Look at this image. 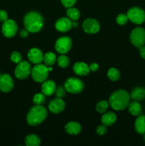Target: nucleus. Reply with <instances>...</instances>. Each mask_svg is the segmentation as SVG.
I'll return each instance as SVG.
<instances>
[{
    "instance_id": "nucleus-1",
    "label": "nucleus",
    "mask_w": 145,
    "mask_h": 146,
    "mask_svg": "<svg viewBox=\"0 0 145 146\" xmlns=\"http://www.w3.org/2000/svg\"><path fill=\"white\" fill-rule=\"evenodd\" d=\"M130 96L125 90H118L111 94L109 98V105L115 111H123L127 108Z\"/></svg>"
},
{
    "instance_id": "nucleus-2",
    "label": "nucleus",
    "mask_w": 145,
    "mask_h": 146,
    "mask_svg": "<svg viewBox=\"0 0 145 146\" xmlns=\"http://www.w3.org/2000/svg\"><path fill=\"white\" fill-rule=\"evenodd\" d=\"M26 29L31 33H37L41 31L44 26V18L40 13L32 11L27 13L24 18Z\"/></svg>"
},
{
    "instance_id": "nucleus-3",
    "label": "nucleus",
    "mask_w": 145,
    "mask_h": 146,
    "mask_svg": "<svg viewBox=\"0 0 145 146\" xmlns=\"http://www.w3.org/2000/svg\"><path fill=\"white\" fill-rule=\"evenodd\" d=\"M48 112L45 107L35 105L31 108L26 115V122L31 126H36L42 123L47 118Z\"/></svg>"
},
{
    "instance_id": "nucleus-4",
    "label": "nucleus",
    "mask_w": 145,
    "mask_h": 146,
    "mask_svg": "<svg viewBox=\"0 0 145 146\" xmlns=\"http://www.w3.org/2000/svg\"><path fill=\"white\" fill-rule=\"evenodd\" d=\"M65 91L70 94H78L82 92L85 88L83 81L76 77H70L64 84Z\"/></svg>"
},
{
    "instance_id": "nucleus-5",
    "label": "nucleus",
    "mask_w": 145,
    "mask_h": 146,
    "mask_svg": "<svg viewBox=\"0 0 145 146\" xmlns=\"http://www.w3.org/2000/svg\"><path fill=\"white\" fill-rule=\"evenodd\" d=\"M48 71L47 66L44 64H36L31 69V75L33 80L37 83H43L47 79L48 76Z\"/></svg>"
},
{
    "instance_id": "nucleus-6",
    "label": "nucleus",
    "mask_w": 145,
    "mask_h": 146,
    "mask_svg": "<svg viewBox=\"0 0 145 146\" xmlns=\"http://www.w3.org/2000/svg\"><path fill=\"white\" fill-rule=\"evenodd\" d=\"M127 15L128 19L135 24L139 25L145 22V11L140 7H132L127 11Z\"/></svg>"
},
{
    "instance_id": "nucleus-7",
    "label": "nucleus",
    "mask_w": 145,
    "mask_h": 146,
    "mask_svg": "<svg viewBox=\"0 0 145 146\" xmlns=\"http://www.w3.org/2000/svg\"><path fill=\"white\" fill-rule=\"evenodd\" d=\"M129 39L132 45L139 48L145 44V29L142 27H136L130 33Z\"/></svg>"
},
{
    "instance_id": "nucleus-8",
    "label": "nucleus",
    "mask_w": 145,
    "mask_h": 146,
    "mask_svg": "<svg viewBox=\"0 0 145 146\" xmlns=\"http://www.w3.org/2000/svg\"><path fill=\"white\" fill-rule=\"evenodd\" d=\"M31 66L28 61H21L14 70V75L18 79L24 80L28 78L31 73Z\"/></svg>"
},
{
    "instance_id": "nucleus-9",
    "label": "nucleus",
    "mask_w": 145,
    "mask_h": 146,
    "mask_svg": "<svg viewBox=\"0 0 145 146\" xmlns=\"http://www.w3.org/2000/svg\"><path fill=\"white\" fill-rule=\"evenodd\" d=\"M18 31V26L13 19H7L4 21L1 27V32L7 38H12Z\"/></svg>"
},
{
    "instance_id": "nucleus-10",
    "label": "nucleus",
    "mask_w": 145,
    "mask_h": 146,
    "mask_svg": "<svg viewBox=\"0 0 145 146\" xmlns=\"http://www.w3.org/2000/svg\"><path fill=\"white\" fill-rule=\"evenodd\" d=\"M72 45V40L69 36H61L55 41V48L59 54H65L71 50Z\"/></svg>"
},
{
    "instance_id": "nucleus-11",
    "label": "nucleus",
    "mask_w": 145,
    "mask_h": 146,
    "mask_svg": "<svg viewBox=\"0 0 145 146\" xmlns=\"http://www.w3.org/2000/svg\"><path fill=\"white\" fill-rule=\"evenodd\" d=\"M82 29L85 33L90 34H94L98 33L100 29V23L96 19L92 18H88L82 23Z\"/></svg>"
},
{
    "instance_id": "nucleus-12",
    "label": "nucleus",
    "mask_w": 145,
    "mask_h": 146,
    "mask_svg": "<svg viewBox=\"0 0 145 146\" xmlns=\"http://www.w3.org/2000/svg\"><path fill=\"white\" fill-rule=\"evenodd\" d=\"M14 88V80L9 74H4L0 75V91L4 93H9Z\"/></svg>"
},
{
    "instance_id": "nucleus-13",
    "label": "nucleus",
    "mask_w": 145,
    "mask_h": 146,
    "mask_svg": "<svg viewBox=\"0 0 145 146\" xmlns=\"http://www.w3.org/2000/svg\"><path fill=\"white\" fill-rule=\"evenodd\" d=\"M65 104L62 98H55L51 100L48 104V109L52 113L58 114L65 110Z\"/></svg>"
},
{
    "instance_id": "nucleus-14",
    "label": "nucleus",
    "mask_w": 145,
    "mask_h": 146,
    "mask_svg": "<svg viewBox=\"0 0 145 146\" xmlns=\"http://www.w3.org/2000/svg\"><path fill=\"white\" fill-rule=\"evenodd\" d=\"M28 59L34 64H41L44 61V55L42 51L38 48H32L28 52Z\"/></svg>"
},
{
    "instance_id": "nucleus-15",
    "label": "nucleus",
    "mask_w": 145,
    "mask_h": 146,
    "mask_svg": "<svg viewBox=\"0 0 145 146\" xmlns=\"http://www.w3.org/2000/svg\"><path fill=\"white\" fill-rule=\"evenodd\" d=\"M55 27L60 32H67L72 29V21L67 17H62L57 20Z\"/></svg>"
},
{
    "instance_id": "nucleus-16",
    "label": "nucleus",
    "mask_w": 145,
    "mask_h": 146,
    "mask_svg": "<svg viewBox=\"0 0 145 146\" xmlns=\"http://www.w3.org/2000/svg\"><path fill=\"white\" fill-rule=\"evenodd\" d=\"M56 90L55 83L52 80H45L41 85V92L45 96H49L55 94Z\"/></svg>"
},
{
    "instance_id": "nucleus-17",
    "label": "nucleus",
    "mask_w": 145,
    "mask_h": 146,
    "mask_svg": "<svg viewBox=\"0 0 145 146\" xmlns=\"http://www.w3.org/2000/svg\"><path fill=\"white\" fill-rule=\"evenodd\" d=\"M72 70L76 75L80 76H87L90 73L89 66H88L84 62L75 63L72 67Z\"/></svg>"
},
{
    "instance_id": "nucleus-18",
    "label": "nucleus",
    "mask_w": 145,
    "mask_h": 146,
    "mask_svg": "<svg viewBox=\"0 0 145 146\" xmlns=\"http://www.w3.org/2000/svg\"><path fill=\"white\" fill-rule=\"evenodd\" d=\"M81 130H82V128H81L80 124L75 121L68 122L65 125V132L71 135H78L81 132Z\"/></svg>"
},
{
    "instance_id": "nucleus-19",
    "label": "nucleus",
    "mask_w": 145,
    "mask_h": 146,
    "mask_svg": "<svg viewBox=\"0 0 145 146\" xmlns=\"http://www.w3.org/2000/svg\"><path fill=\"white\" fill-rule=\"evenodd\" d=\"M117 121V115L112 112H105L101 118V123L106 126H111Z\"/></svg>"
},
{
    "instance_id": "nucleus-20",
    "label": "nucleus",
    "mask_w": 145,
    "mask_h": 146,
    "mask_svg": "<svg viewBox=\"0 0 145 146\" xmlns=\"http://www.w3.org/2000/svg\"><path fill=\"white\" fill-rule=\"evenodd\" d=\"M134 129L139 135L145 134V115H140L136 118L134 122Z\"/></svg>"
},
{
    "instance_id": "nucleus-21",
    "label": "nucleus",
    "mask_w": 145,
    "mask_h": 146,
    "mask_svg": "<svg viewBox=\"0 0 145 146\" xmlns=\"http://www.w3.org/2000/svg\"><path fill=\"white\" fill-rule=\"evenodd\" d=\"M128 111L131 115L134 116H139L142 115V108L141 105L139 104V101H133L132 102H129V105L127 106Z\"/></svg>"
},
{
    "instance_id": "nucleus-22",
    "label": "nucleus",
    "mask_w": 145,
    "mask_h": 146,
    "mask_svg": "<svg viewBox=\"0 0 145 146\" xmlns=\"http://www.w3.org/2000/svg\"><path fill=\"white\" fill-rule=\"evenodd\" d=\"M130 98L133 101H142L145 98V89L142 87H136L134 88L130 94Z\"/></svg>"
},
{
    "instance_id": "nucleus-23",
    "label": "nucleus",
    "mask_w": 145,
    "mask_h": 146,
    "mask_svg": "<svg viewBox=\"0 0 145 146\" xmlns=\"http://www.w3.org/2000/svg\"><path fill=\"white\" fill-rule=\"evenodd\" d=\"M26 146H38L41 144V139L36 134H29L25 138Z\"/></svg>"
},
{
    "instance_id": "nucleus-24",
    "label": "nucleus",
    "mask_w": 145,
    "mask_h": 146,
    "mask_svg": "<svg viewBox=\"0 0 145 146\" xmlns=\"http://www.w3.org/2000/svg\"><path fill=\"white\" fill-rule=\"evenodd\" d=\"M66 15L68 18L70 19L71 21H77L80 18V13L78 9L72 7L67 9Z\"/></svg>"
},
{
    "instance_id": "nucleus-25",
    "label": "nucleus",
    "mask_w": 145,
    "mask_h": 146,
    "mask_svg": "<svg viewBox=\"0 0 145 146\" xmlns=\"http://www.w3.org/2000/svg\"><path fill=\"white\" fill-rule=\"evenodd\" d=\"M56 61V56L53 52H48L44 55V64L47 66H51L53 65Z\"/></svg>"
},
{
    "instance_id": "nucleus-26",
    "label": "nucleus",
    "mask_w": 145,
    "mask_h": 146,
    "mask_svg": "<svg viewBox=\"0 0 145 146\" xmlns=\"http://www.w3.org/2000/svg\"><path fill=\"white\" fill-rule=\"evenodd\" d=\"M107 77L112 81H117L120 78V73L119 70L115 68H110L108 70Z\"/></svg>"
},
{
    "instance_id": "nucleus-27",
    "label": "nucleus",
    "mask_w": 145,
    "mask_h": 146,
    "mask_svg": "<svg viewBox=\"0 0 145 146\" xmlns=\"http://www.w3.org/2000/svg\"><path fill=\"white\" fill-rule=\"evenodd\" d=\"M109 107V102L106 101H100L96 104L95 106V109H96L97 112L99 113H105L107 112Z\"/></svg>"
},
{
    "instance_id": "nucleus-28",
    "label": "nucleus",
    "mask_w": 145,
    "mask_h": 146,
    "mask_svg": "<svg viewBox=\"0 0 145 146\" xmlns=\"http://www.w3.org/2000/svg\"><path fill=\"white\" fill-rule=\"evenodd\" d=\"M57 64L61 68H65L68 66L70 64V60L68 57L65 55H61L57 59Z\"/></svg>"
},
{
    "instance_id": "nucleus-29",
    "label": "nucleus",
    "mask_w": 145,
    "mask_h": 146,
    "mask_svg": "<svg viewBox=\"0 0 145 146\" xmlns=\"http://www.w3.org/2000/svg\"><path fill=\"white\" fill-rule=\"evenodd\" d=\"M45 95L43 93L36 94L33 98V102L35 105H42L45 102Z\"/></svg>"
},
{
    "instance_id": "nucleus-30",
    "label": "nucleus",
    "mask_w": 145,
    "mask_h": 146,
    "mask_svg": "<svg viewBox=\"0 0 145 146\" xmlns=\"http://www.w3.org/2000/svg\"><path fill=\"white\" fill-rule=\"evenodd\" d=\"M10 58H11V61L15 63V64H18L22 61V56H21V54L18 51H14V52L11 53Z\"/></svg>"
},
{
    "instance_id": "nucleus-31",
    "label": "nucleus",
    "mask_w": 145,
    "mask_h": 146,
    "mask_svg": "<svg viewBox=\"0 0 145 146\" xmlns=\"http://www.w3.org/2000/svg\"><path fill=\"white\" fill-rule=\"evenodd\" d=\"M128 17L127 14H120L116 18V22L119 25H125L127 24L128 21Z\"/></svg>"
},
{
    "instance_id": "nucleus-32",
    "label": "nucleus",
    "mask_w": 145,
    "mask_h": 146,
    "mask_svg": "<svg viewBox=\"0 0 145 146\" xmlns=\"http://www.w3.org/2000/svg\"><path fill=\"white\" fill-rule=\"evenodd\" d=\"M55 94L56 98H63L65 95V88L63 86H59L58 88H56V90H55Z\"/></svg>"
},
{
    "instance_id": "nucleus-33",
    "label": "nucleus",
    "mask_w": 145,
    "mask_h": 146,
    "mask_svg": "<svg viewBox=\"0 0 145 146\" xmlns=\"http://www.w3.org/2000/svg\"><path fill=\"white\" fill-rule=\"evenodd\" d=\"M61 1L63 6L65 8L68 9L70 8V7H73L75 4V3H76L77 0H61Z\"/></svg>"
},
{
    "instance_id": "nucleus-34",
    "label": "nucleus",
    "mask_w": 145,
    "mask_h": 146,
    "mask_svg": "<svg viewBox=\"0 0 145 146\" xmlns=\"http://www.w3.org/2000/svg\"><path fill=\"white\" fill-rule=\"evenodd\" d=\"M106 127H107L106 125H103V124L98 125V126L97 127V129H96V132H97V133H98V135H105L107 133V131Z\"/></svg>"
},
{
    "instance_id": "nucleus-35",
    "label": "nucleus",
    "mask_w": 145,
    "mask_h": 146,
    "mask_svg": "<svg viewBox=\"0 0 145 146\" xmlns=\"http://www.w3.org/2000/svg\"><path fill=\"white\" fill-rule=\"evenodd\" d=\"M7 19H8V14L7 11L4 10H0V21L4 22Z\"/></svg>"
},
{
    "instance_id": "nucleus-36",
    "label": "nucleus",
    "mask_w": 145,
    "mask_h": 146,
    "mask_svg": "<svg viewBox=\"0 0 145 146\" xmlns=\"http://www.w3.org/2000/svg\"><path fill=\"white\" fill-rule=\"evenodd\" d=\"M89 68L90 71H91L92 72H96L98 70V68H99V66L96 63H92V64H90Z\"/></svg>"
},
{
    "instance_id": "nucleus-37",
    "label": "nucleus",
    "mask_w": 145,
    "mask_h": 146,
    "mask_svg": "<svg viewBox=\"0 0 145 146\" xmlns=\"http://www.w3.org/2000/svg\"><path fill=\"white\" fill-rule=\"evenodd\" d=\"M139 54H140L141 56L145 59V46H142L139 47Z\"/></svg>"
},
{
    "instance_id": "nucleus-38",
    "label": "nucleus",
    "mask_w": 145,
    "mask_h": 146,
    "mask_svg": "<svg viewBox=\"0 0 145 146\" xmlns=\"http://www.w3.org/2000/svg\"><path fill=\"white\" fill-rule=\"evenodd\" d=\"M28 31H27L26 29L21 30V31H20V36H21V37H22V38H26V37L28 36Z\"/></svg>"
},
{
    "instance_id": "nucleus-39",
    "label": "nucleus",
    "mask_w": 145,
    "mask_h": 146,
    "mask_svg": "<svg viewBox=\"0 0 145 146\" xmlns=\"http://www.w3.org/2000/svg\"><path fill=\"white\" fill-rule=\"evenodd\" d=\"M48 71H49V72H50V71H52V70H53V68H51V67H48Z\"/></svg>"
},
{
    "instance_id": "nucleus-40",
    "label": "nucleus",
    "mask_w": 145,
    "mask_h": 146,
    "mask_svg": "<svg viewBox=\"0 0 145 146\" xmlns=\"http://www.w3.org/2000/svg\"><path fill=\"white\" fill-rule=\"evenodd\" d=\"M144 135V140H145V134Z\"/></svg>"
},
{
    "instance_id": "nucleus-41",
    "label": "nucleus",
    "mask_w": 145,
    "mask_h": 146,
    "mask_svg": "<svg viewBox=\"0 0 145 146\" xmlns=\"http://www.w3.org/2000/svg\"><path fill=\"white\" fill-rule=\"evenodd\" d=\"M0 75H1V74H0Z\"/></svg>"
}]
</instances>
